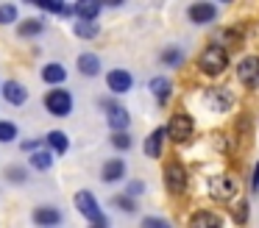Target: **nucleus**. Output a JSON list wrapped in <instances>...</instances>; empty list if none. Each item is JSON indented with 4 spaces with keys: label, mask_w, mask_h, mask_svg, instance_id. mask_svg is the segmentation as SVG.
<instances>
[{
    "label": "nucleus",
    "mask_w": 259,
    "mask_h": 228,
    "mask_svg": "<svg viewBox=\"0 0 259 228\" xmlns=\"http://www.w3.org/2000/svg\"><path fill=\"white\" fill-rule=\"evenodd\" d=\"M226 67H229V53L220 48H214V44H206L203 48V53L198 56V70L203 72V75H223Z\"/></svg>",
    "instance_id": "f257e3e1"
},
{
    "label": "nucleus",
    "mask_w": 259,
    "mask_h": 228,
    "mask_svg": "<svg viewBox=\"0 0 259 228\" xmlns=\"http://www.w3.org/2000/svg\"><path fill=\"white\" fill-rule=\"evenodd\" d=\"M164 133H167V139H173V142H187V139H192V133H195V120H192L187 111H176L173 117L167 120V125H164Z\"/></svg>",
    "instance_id": "f03ea898"
},
{
    "label": "nucleus",
    "mask_w": 259,
    "mask_h": 228,
    "mask_svg": "<svg viewBox=\"0 0 259 228\" xmlns=\"http://www.w3.org/2000/svg\"><path fill=\"white\" fill-rule=\"evenodd\" d=\"M209 189V198L212 200H220V203H226V200H234L237 192H240V184H237V178L231 175H212L206 184Z\"/></svg>",
    "instance_id": "7ed1b4c3"
},
{
    "label": "nucleus",
    "mask_w": 259,
    "mask_h": 228,
    "mask_svg": "<svg viewBox=\"0 0 259 228\" xmlns=\"http://www.w3.org/2000/svg\"><path fill=\"white\" fill-rule=\"evenodd\" d=\"M203 106H206L209 111H218V114L231 111V106H234V92H231L229 86H212V89L203 92Z\"/></svg>",
    "instance_id": "20e7f679"
},
{
    "label": "nucleus",
    "mask_w": 259,
    "mask_h": 228,
    "mask_svg": "<svg viewBox=\"0 0 259 228\" xmlns=\"http://www.w3.org/2000/svg\"><path fill=\"white\" fill-rule=\"evenodd\" d=\"M45 109L51 111L53 117H70V111H73V95L62 86L51 89V92L45 95Z\"/></svg>",
    "instance_id": "39448f33"
},
{
    "label": "nucleus",
    "mask_w": 259,
    "mask_h": 228,
    "mask_svg": "<svg viewBox=\"0 0 259 228\" xmlns=\"http://www.w3.org/2000/svg\"><path fill=\"white\" fill-rule=\"evenodd\" d=\"M187 184H190V175H187V170H184L181 161L164 164V187H167L170 195H181L187 189Z\"/></svg>",
    "instance_id": "423d86ee"
},
{
    "label": "nucleus",
    "mask_w": 259,
    "mask_h": 228,
    "mask_svg": "<svg viewBox=\"0 0 259 228\" xmlns=\"http://www.w3.org/2000/svg\"><path fill=\"white\" fill-rule=\"evenodd\" d=\"M101 106L106 109V122H109V128H112V133H114V131H128L131 114L125 111V106L114 103V100H109V98H103Z\"/></svg>",
    "instance_id": "0eeeda50"
},
{
    "label": "nucleus",
    "mask_w": 259,
    "mask_h": 228,
    "mask_svg": "<svg viewBox=\"0 0 259 228\" xmlns=\"http://www.w3.org/2000/svg\"><path fill=\"white\" fill-rule=\"evenodd\" d=\"M73 203H75V209H78L90 222H95V220H101V217H103L101 203H98V198L90 192V189H78V192L73 195Z\"/></svg>",
    "instance_id": "6e6552de"
},
{
    "label": "nucleus",
    "mask_w": 259,
    "mask_h": 228,
    "mask_svg": "<svg viewBox=\"0 0 259 228\" xmlns=\"http://www.w3.org/2000/svg\"><path fill=\"white\" fill-rule=\"evenodd\" d=\"M237 78H240L242 86L259 89V56H245L237 64Z\"/></svg>",
    "instance_id": "1a4fd4ad"
},
{
    "label": "nucleus",
    "mask_w": 259,
    "mask_h": 228,
    "mask_svg": "<svg viewBox=\"0 0 259 228\" xmlns=\"http://www.w3.org/2000/svg\"><path fill=\"white\" fill-rule=\"evenodd\" d=\"M187 17H190L192 25H209V22H214V17H218V9H214V3L201 0V3H192L190 9H187Z\"/></svg>",
    "instance_id": "9d476101"
},
{
    "label": "nucleus",
    "mask_w": 259,
    "mask_h": 228,
    "mask_svg": "<svg viewBox=\"0 0 259 228\" xmlns=\"http://www.w3.org/2000/svg\"><path fill=\"white\" fill-rule=\"evenodd\" d=\"M106 86L112 89V95H125L134 86V75L128 70H109L106 72Z\"/></svg>",
    "instance_id": "9b49d317"
},
{
    "label": "nucleus",
    "mask_w": 259,
    "mask_h": 228,
    "mask_svg": "<svg viewBox=\"0 0 259 228\" xmlns=\"http://www.w3.org/2000/svg\"><path fill=\"white\" fill-rule=\"evenodd\" d=\"M31 220L39 228H56L59 222H62V211H59L56 206H36V209L31 211Z\"/></svg>",
    "instance_id": "f8f14e48"
},
{
    "label": "nucleus",
    "mask_w": 259,
    "mask_h": 228,
    "mask_svg": "<svg viewBox=\"0 0 259 228\" xmlns=\"http://www.w3.org/2000/svg\"><path fill=\"white\" fill-rule=\"evenodd\" d=\"M212 44L229 53V48H240L242 44V33L237 31V28H218L214 36H212Z\"/></svg>",
    "instance_id": "ddd939ff"
},
{
    "label": "nucleus",
    "mask_w": 259,
    "mask_h": 228,
    "mask_svg": "<svg viewBox=\"0 0 259 228\" xmlns=\"http://www.w3.org/2000/svg\"><path fill=\"white\" fill-rule=\"evenodd\" d=\"M123 178H125V161L120 159V156L103 161V167H101V181L103 184H117V181H123Z\"/></svg>",
    "instance_id": "4468645a"
},
{
    "label": "nucleus",
    "mask_w": 259,
    "mask_h": 228,
    "mask_svg": "<svg viewBox=\"0 0 259 228\" xmlns=\"http://www.w3.org/2000/svg\"><path fill=\"white\" fill-rule=\"evenodd\" d=\"M39 75H42V81L51 83V86H62V83L67 81V67L59 64V61H48L39 70Z\"/></svg>",
    "instance_id": "2eb2a0df"
},
{
    "label": "nucleus",
    "mask_w": 259,
    "mask_h": 228,
    "mask_svg": "<svg viewBox=\"0 0 259 228\" xmlns=\"http://www.w3.org/2000/svg\"><path fill=\"white\" fill-rule=\"evenodd\" d=\"M0 92H3V98H6L12 106H23L25 100H28V89H25L20 81H3L0 83Z\"/></svg>",
    "instance_id": "dca6fc26"
},
{
    "label": "nucleus",
    "mask_w": 259,
    "mask_h": 228,
    "mask_svg": "<svg viewBox=\"0 0 259 228\" xmlns=\"http://www.w3.org/2000/svg\"><path fill=\"white\" fill-rule=\"evenodd\" d=\"M164 139H167V133H164V125L153 128V131L148 133V136H145V156H148V159H159V156H162Z\"/></svg>",
    "instance_id": "f3484780"
},
{
    "label": "nucleus",
    "mask_w": 259,
    "mask_h": 228,
    "mask_svg": "<svg viewBox=\"0 0 259 228\" xmlns=\"http://www.w3.org/2000/svg\"><path fill=\"white\" fill-rule=\"evenodd\" d=\"M190 228H223V220H220V214H214L209 209H198L190 217Z\"/></svg>",
    "instance_id": "a211bd4d"
},
{
    "label": "nucleus",
    "mask_w": 259,
    "mask_h": 228,
    "mask_svg": "<svg viewBox=\"0 0 259 228\" xmlns=\"http://www.w3.org/2000/svg\"><path fill=\"white\" fill-rule=\"evenodd\" d=\"M148 89H151V95L156 98V103H159V106H164V103L170 100V95H173V83H170V78H164V75L151 78Z\"/></svg>",
    "instance_id": "6ab92c4d"
},
{
    "label": "nucleus",
    "mask_w": 259,
    "mask_h": 228,
    "mask_svg": "<svg viewBox=\"0 0 259 228\" xmlns=\"http://www.w3.org/2000/svg\"><path fill=\"white\" fill-rule=\"evenodd\" d=\"M101 9H103V3H98V0H78V3H75V20L98 22Z\"/></svg>",
    "instance_id": "aec40b11"
},
{
    "label": "nucleus",
    "mask_w": 259,
    "mask_h": 228,
    "mask_svg": "<svg viewBox=\"0 0 259 228\" xmlns=\"http://www.w3.org/2000/svg\"><path fill=\"white\" fill-rule=\"evenodd\" d=\"M75 67H78V72L87 78L101 75V59H98L95 53H81L78 59H75Z\"/></svg>",
    "instance_id": "412c9836"
},
{
    "label": "nucleus",
    "mask_w": 259,
    "mask_h": 228,
    "mask_svg": "<svg viewBox=\"0 0 259 228\" xmlns=\"http://www.w3.org/2000/svg\"><path fill=\"white\" fill-rule=\"evenodd\" d=\"M42 142H45V148L51 150L53 156L67 153V148H70V139H67V133H64V131H48V136L42 139Z\"/></svg>",
    "instance_id": "4be33fe9"
},
{
    "label": "nucleus",
    "mask_w": 259,
    "mask_h": 228,
    "mask_svg": "<svg viewBox=\"0 0 259 228\" xmlns=\"http://www.w3.org/2000/svg\"><path fill=\"white\" fill-rule=\"evenodd\" d=\"M45 20H39V17H28V20L17 22V33L23 39H31V36H39V33H45Z\"/></svg>",
    "instance_id": "5701e85b"
},
{
    "label": "nucleus",
    "mask_w": 259,
    "mask_h": 228,
    "mask_svg": "<svg viewBox=\"0 0 259 228\" xmlns=\"http://www.w3.org/2000/svg\"><path fill=\"white\" fill-rule=\"evenodd\" d=\"M28 164L34 167V170H39V172H48L53 167V153L48 148H39V150H34V153L28 156Z\"/></svg>",
    "instance_id": "b1692460"
},
{
    "label": "nucleus",
    "mask_w": 259,
    "mask_h": 228,
    "mask_svg": "<svg viewBox=\"0 0 259 228\" xmlns=\"http://www.w3.org/2000/svg\"><path fill=\"white\" fill-rule=\"evenodd\" d=\"M73 33L78 39H95L101 33V25L98 22H84V20H75L73 22Z\"/></svg>",
    "instance_id": "393cba45"
},
{
    "label": "nucleus",
    "mask_w": 259,
    "mask_h": 228,
    "mask_svg": "<svg viewBox=\"0 0 259 228\" xmlns=\"http://www.w3.org/2000/svg\"><path fill=\"white\" fill-rule=\"evenodd\" d=\"M162 64L164 67H181V61H184V53H181V48L179 44H170V48H164L162 50Z\"/></svg>",
    "instance_id": "a878e982"
},
{
    "label": "nucleus",
    "mask_w": 259,
    "mask_h": 228,
    "mask_svg": "<svg viewBox=\"0 0 259 228\" xmlns=\"http://www.w3.org/2000/svg\"><path fill=\"white\" fill-rule=\"evenodd\" d=\"M3 175H6V181H9V184H25V181H28V170H25L23 164H12V167H6V172H3Z\"/></svg>",
    "instance_id": "bb28decb"
},
{
    "label": "nucleus",
    "mask_w": 259,
    "mask_h": 228,
    "mask_svg": "<svg viewBox=\"0 0 259 228\" xmlns=\"http://www.w3.org/2000/svg\"><path fill=\"white\" fill-rule=\"evenodd\" d=\"M17 17H20V11L14 3H0V25H14Z\"/></svg>",
    "instance_id": "cd10ccee"
},
{
    "label": "nucleus",
    "mask_w": 259,
    "mask_h": 228,
    "mask_svg": "<svg viewBox=\"0 0 259 228\" xmlns=\"http://www.w3.org/2000/svg\"><path fill=\"white\" fill-rule=\"evenodd\" d=\"M17 125H14L12 120H0V142L3 145H9V142H14L17 139Z\"/></svg>",
    "instance_id": "c85d7f7f"
},
{
    "label": "nucleus",
    "mask_w": 259,
    "mask_h": 228,
    "mask_svg": "<svg viewBox=\"0 0 259 228\" xmlns=\"http://www.w3.org/2000/svg\"><path fill=\"white\" fill-rule=\"evenodd\" d=\"M112 203L117 206L120 211H125V214H134V211H137V200H134V198H128V195H114Z\"/></svg>",
    "instance_id": "c756f323"
},
{
    "label": "nucleus",
    "mask_w": 259,
    "mask_h": 228,
    "mask_svg": "<svg viewBox=\"0 0 259 228\" xmlns=\"http://www.w3.org/2000/svg\"><path fill=\"white\" fill-rule=\"evenodd\" d=\"M112 145H114L117 150H128L131 145H134V139H131L128 131H114V133H112Z\"/></svg>",
    "instance_id": "7c9ffc66"
},
{
    "label": "nucleus",
    "mask_w": 259,
    "mask_h": 228,
    "mask_svg": "<svg viewBox=\"0 0 259 228\" xmlns=\"http://www.w3.org/2000/svg\"><path fill=\"white\" fill-rule=\"evenodd\" d=\"M36 9L48 11V14H62L64 3H62V0H36Z\"/></svg>",
    "instance_id": "2f4dec72"
},
{
    "label": "nucleus",
    "mask_w": 259,
    "mask_h": 228,
    "mask_svg": "<svg viewBox=\"0 0 259 228\" xmlns=\"http://www.w3.org/2000/svg\"><path fill=\"white\" fill-rule=\"evenodd\" d=\"M234 222H237V225H245V222H248V200H237Z\"/></svg>",
    "instance_id": "473e14b6"
},
{
    "label": "nucleus",
    "mask_w": 259,
    "mask_h": 228,
    "mask_svg": "<svg viewBox=\"0 0 259 228\" xmlns=\"http://www.w3.org/2000/svg\"><path fill=\"white\" fill-rule=\"evenodd\" d=\"M140 228H173L164 217H145V220L140 222Z\"/></svg>",
    "instance_id": "72a5a7b5"
},
{
    "label": "nucleus",
    "mask_w": 259,
    "mask_h": 228,
    "mask_svg": "<svg viewBox=\"0 0 259 228\" xmlns=\"http://www.w3.org/2000/svg\"><path fill=\"white\" fill-rule=\"evenodd\" d=\"M39 145H45V142H39V139H25V142H20V150L31 156L34 150H39Z\"/></svg>",
    "instance_id": "f704fd0d"
},
{
    "label": "nucleus",
    "mask_w": 259,
    "mask_h": 228,
    "mask_svg": "<svg viewBox=\"0 0 259 228\" xmlns=\"http://www.w3.org/2000/svg\"><path fill=\"white\" fill-rule=\"evenodd\" d=\"M142 189H145V184H142V181H131L125 195H128V198H137V195H142Z\"/></svg>",
    "instance_id": "c9c22d12"
},
{
    "label": "nucleus",
    "mask_w": 259,
    "mask_h": 228,
    "mask_svg": "<svg viewBox=\"0 0 259 228\" xmlns=\"http://www.w3.org/2000/svg\"><path fill=\"white\" fill-rule=\"evenodd\" d=\"M251 189H253V192H259V161H256V167H253V178H251Z\"/></svg>",
    "instance_id": "e433bc0d"
},
{
    "label": "nucleus",
    "mask_w": 259,
    "mask_h": 228,
    "mask_svg": "<svg viewBox=\"0 0 259 228\" xmlns=\"http://www.w3.org/2000/svg\"><path fill=\"white\" fill-rule=\"evenodd\" d=\"M62 17H67V20H70V17H75V6H67V3H64V9H62Z\"/></svg>",
    "instance_id": "4c0bfd02"
},
{
    "label": "nucleus",
    "mask_w": 259,
    "mask_h": 228,
    "mask_svg": "<svg viewBox=\"0 0 259 228\" xmlns=\"http://www.w3.org/2000/svg\"><path fill=\"white\" fill-rule=\"evenodd\" d=\"M90 228H109V220H106V217H101V220L90 222Z\"/></svg>",
    "instance_id": "58836bf2"
}]
</instances>
